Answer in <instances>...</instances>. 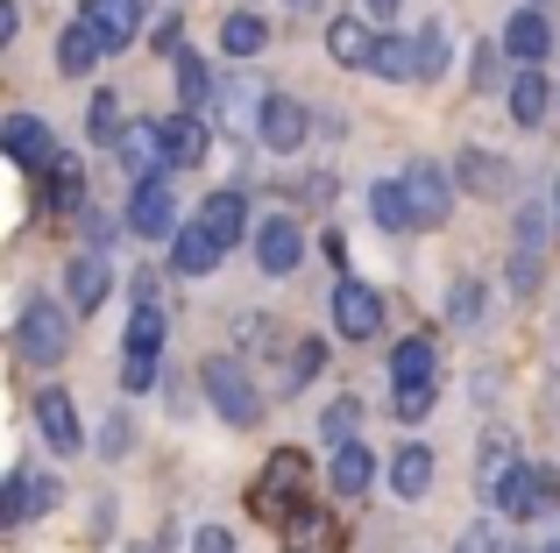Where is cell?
<instances>
[{
    "mask_svg": "<svg viewBox=\"0 0 560 553\" xmlns=\"http://www.w3.org/2000/svg\"><path fill=\"white\" fill-rule=\"evenodd\" d=\"M199 384H206V398H213V412L228 419V426H256V419H262V390L248 384L242 355H206Z\"/></svg>",
    "mask_w": 560,
    "mask_h": 553,
    "instance_id": "6da1fadb",
    "label": "cell"
},
{
    "mask_svg": "<svg viewBox=\"0 0 560 553\" xmlns=\"http://www.w3.org/2000/svg\"><path fill=\"white\" fill-rule=\"evenodd\" d=\"M14 348H22V362H36V369H50V362L71 355V319L57 313V298H22Z\"/></svg>",
    "mask_w": 560,
    "mask_h": 553,
    "instance_id": "7a4b0ae2",
    "label": "cell"
},
{
    "mask_svg": "<svg viewBox=\"0 0 560 553\" xmlns=\"http://www.w3.org/2000/svg\"><path fill=\"white\" fill-rule=\"evenodd\" d=\"M156 355H164V305H136V319H128V355H121V390L128 398L156 384Z\"/></svg>",
    "mask_w": 560,
    "mask_h": 553,
    "instance_id": "3957f363",
    "label": "cell"
},
{
    "mask_svg": "<svg viewBox=\"0 0 560 553\" xmlns=\"http://www.w3.org/2000/svg\"><path fill=\"white\" fill-rule=\"evenodd\" d=\"M128 227L150 242H178V192H171V170H156V178H136V199H128Z\"/></svg>",
    "mask_w": 560,
    "mask_h": 553,
    "instance_id": "277c9868",
    "label": "cell"
},
{
    "mask_svg": "<svg viewBox=\"0 0 560 553\" xmlns=\"http://www.w3.org/2000/svg\"><path fill=\"white\" fill-rule=\"evenodd\" d=\"M553 504H560V475H553V469H533V461H525V469L511 475L504 490H497V511H504L511 526H525V518L553 511Z\"/></svg>",
    "mask_w": 560,
    "mask_h": 553,
    "instance_id": "5b68a950",
    "label": "cell"
},
{
    "mask_svg": "<svg viewBox=\"0 0 560 553\" xmlns=\"http://www.w3.org/2000/svg\"><path fill=\"white\" fill-rule=\"evenodd\" d=\"M299 490H305V455H299V447H277V455L262 461V483L248 490V504H256L262 518H277L291 497H299ZM284 518H291V511H284Z\"/></svg>",
    "mask_w": 560,
    "mask_h": 553,
    "instance_id": "8992f818",
    "label": "cell"
},
{
    "mask_svg": "<svg viewBox=\"0 0 560 553\" xmlns=\"http://www.w3.org/2000/svg\"><path fill=\"white\" fill-rule=\"evenodd\" d=\"M334 327H341V341H370L383 327V298L362 276H341V284H334Z\"/></svg>",
    "mask_w": 560,
    "mask_h": 553,
    "instance_id": "52a82bcc",
    "label": "cell"
},
{
    "mask_svg": "<svg viewBox=\"0 0 560 553\" xmlns=\"http://www.w3.org/2000/svg\"><path fill=\"white\" fill-rule=\"evenodd\" d=\"M256 263L270 270V276H291L305 263V227L291 221V213H270V221L256 227Z\"/></svg>",
    "mask_w": 560,
    "mask_h": 553,
    "instance_id": "ba28073f",
    "label": "cell"
},
{
    "mask_svg": "<svg viewBox=\"0 0 560 553\" xmlns=\"http://www.w3.org/2000/svg\"><path fill=\"white\" fill-rule=\"evenodd\" d=\"M79 22L93 28L107 50H128L142 36V0H79Z\"/></svg>",
    "mask_w": 560,
    "mask_h": 553,
    "instance_id": "9c48e42d",
    "label": "cell"
},
{
    "mask_svg": "<svg viewBox=\"0 0 560 553\" xmlns=\"http://www.w3.org/2000/svg\"><path fill=\"white\" fill-rule=\"evenodd\" d=\"M305 128H313V114H305L291 93H270V99H262V114H256L262 150H277V156H284V150H299V142H305Z\"/></svg>",
    "mask_w": 560,
    "mask_h": 553,
    "instance_id": "30bf717a",
    "label": "cell"
},
{
    "mask_svg": "<svg viewBox=\"0 0 560 553\" xmlns=\"http://www.w3.org/2000/svg\"><path fill=\"white\" fill-rule=\"evenodd\" d=\"M0 150H8L22 170H50L57 164V142H50V128H43L36 114H8V121H0Z\"/></svg>",
    "mask_w": 560,
    "mask_h": 553,
    "instance_id": "8fae6325",
    "label": "cell"
},
{
    "mask_svg": "<svg viewBox=\"0 0 560 553\" xmlns=\"http://www.w3.org/2000/svg\"><path fill=\"white\" fill-rule=\"evenodd\" d=\"M405 192H411V213H419V227H440L454 213V178L440 164H411L405 170Z\"/></svg>",
    "mask_w": 560,
    "mask_h": 553,
    "instance_id": "7c38bea8",
    "label": "cell"
},
{
    "mask_svg": "<svg viewBox=\"0 0 560 553\" xmlns=\"http://www.w3.org/2000/svg\"><path fill=\"white\" fill-rule=\"evenodd\" d=\"M220 256H228V242H220L206 221H185L178 242H171V270H178V276H213Z\"/></svg>",
    "mask_w": 560,
    "mask_h": 553,
    "instance_id": "4fadbf2b",
    "label": "cell"
},
{
    "mask_svg": "<svg viewBox=\"0 0 560 553\" xmlns=\"http://www.w3.org/2000/svg\"><path fill=\"white\" fill-rule=\"evenodd\" d=\"M156 142H164V170H185V164H199L206 150H213V136H206V121L199 114H171V121H156Z\"/></svg>",
    "mask_w": 560,
    "mask_h": 553,
    "instance_id": "5bb4252c",
    "label": "cell"
},
{
    "mask_svg": "<svg viewBox=\"0 0 560 553\" xmlns=\"http://www.w3.org/2000/svg\"><path fill=\"white\" fill-rule=\"evenodd\" d=\"M539 256H547V213L518 207V263H511V291H533L539 284Z\"/></svg>",
    "mask_w": 560,
    "mask_h": 553,
    "instance_id": "9a60e30c",
    "label": "cell"
},
{
    "mask_svg": "<svg viewBox=\"0 0 560 553\" xmlns=\"http://www.w3.org/2000/svg\"><path fill=\"white\" fill-rule=\"evenodd\" d=\"M376 43L383 36H370V22H355V14H334V22H327V57H334V64H362V71H370Z\"/></svg>",
    "mask_w": 560,
    "mask_h": 553,
    "instance_id": "2e32d148",
    "label": "cell"
},
{
    "mask_svg": "<svg viewBox=\"0 0 560 553\" xmlns=\"http://www.w3.org/2000/svg\"><path fill=\"white\" fill-rule=\"evenodd\" d=\"M36 433L57 447V455H71V447H79V404H71L65 390H43L36 398Z\"/></svg>",
    "mask_w": 560,
    "mask_h": 553,
    "instance_id": "e0dca14e",
    "label": "cell"
},
{
    "mask_svg": "<svg viewBox=\"0 0 560 553\" xmlns=\"http://www.w3.org/2000/svg\"><path fill=\"white\" fill-rule=\"evenodd\" d=\"M43 199H50L57 213H85V164H79V156L57 150V164L43 170Z\"/></svg>",
    "mask_w": 560,
    "mask_h": 553,
    "instance_id": "ac0fdd59",
    "label": "cell"
},
{
    "mask_svg": "<svg viewBox=\"0 0 560 553\" xmlns=\"http://www.w3.org/2000/svg\"><path fill=\"white\" fill-rule=\"evenodd\" d=\"M370 213H376V227H383V235H411V227H419L405 178H383V185H370Z\"/></svg>",
    "mask_w": 560,
    "mask_h": 553,
    "instance_id": "d6986e66",
    "label": "cell"
},
{
    "mask_svg": "<svg viewBox=\"0 0 560 553\" xmlns=\"http://www.w3.org/2000/svg\"><path fill=\"white\" fill-rule=\"evenodd\" d=\"M504 50L518 57V64H539V57L553 50V28H547V14H533V8H525V14H511V22H504Z\"/></svg>",
    "mask_w": 560,
    "mask_h": 553,
    "instance_id": "ffe728a7",
    "label": "cell"
},
{
    "mask_svg": "<svg viewBox=\"0 0 560 553\" xmlns=\"http://www.w3.org/2000/svg\"><path fill=\"white\" fill-rule=\"evenodd\" d=\"M277 532H284V546H291V553H334V546H341V532H334V518H327V511H291Z\"/></svg>",
    "mask_w": 560,
    "mask_h": 553,
    "instance_id": "44dd1931",
    "label": "cell"
},
{
    "mask_svg": "<svg viewBox=\"0 0 560 553\" xmlns=\"http://www.w3.org/2000/svg\"><path fill=\"white\" fill-rule=\"evenodd\" d=\"M454 185H468V192H482V199H504L511 170L497 164L490 150H462V156H454Z\"/></svg>",
    "mask_w": 560,
    "mask_h": 553,
    "instance_id": "7402d4cb",
    "label": "cell"
},
{
    "mask_svg": "<svg viewBox=\"0 0 560 553\" xmlns=\"http://www.w3.org/2000/svg\"><path fill=\"white\" fill-rule=\"evenodd\" d=\"M433 369H440V355H433V341H425V333H411V341H397V348H390V390H405V384H433Z\"/></svg>",
    "mask_w": 560,
    "mask_h": 553,
    "instance_id": "603a6c76",
    "label": "cell"
},
{
    "mask_svg": "<svg viewBox=\"0 0 560 553\" xmlns=\"http://www.w3.org/2000/svg\"><path fill=\"white\" fill-rule=\"evenodd\" d=\"M547 107H553V85L539 79V71H518V79H511V121L539 128V121H547Z\"/></svg>",
    "mask_w": 560,
    "mask_h": 553,
    "instance_id": "cb8c5ba5",
    "label": "cell"
},
{
    "mask_svg": "<svg viewBox=\"0 0 560 553\" xmlns=\"http://www.w3.org/2000/svg\"><path fill=\"white\" fill-rule=\"evenodd\" d=\"M65 291H71V313H100V305H107V263H100V256H79L71 276H65Z\"/></svg>",
    "mask_w": 560,
    "mask_h": 553,
    "instance_id": "d4e9b609",
    "label": "cell"
},
{
    "mask_svg": "<svg viewBox=\"0 0 560 553\" xmlns=\"http://www.w3.org/2000/svg\"><path fill=\"white\" fill-rule=\"evenodd\" d=\"M199 221L213 227L220 242H242V227H248V199H242V192H228V185H220V192H206Z\"/></svg>",
    "mask_w": 560,
    "mask_h": 553,
    "instance_id": "484cf974",
    "label": "cell"
},
{
    "mask_svg": "<svg viewBox=\"0 0 560 553\" xmlns=\"http://www.w3.org/2000/svg\"><path fill=\"white\" fill-rule=\"evenodd\" d=\"M370 475H376L370 447H334V469H327L334 497H362V490H370Z\"/></svg>",
    "mask_w": 560,
    "mask_h": 553,
    "instance_id": "4316f807",
    "label": "cell"
},
{
    "mask_svg": "<svg viewBox=\"0 0 560 553\" xmlns=\"http://www.w3.org/2000/svg\"><path fill=\"white\" fill-rule=\"evenodd\" d=\"M100 57H107V43H100L85 22H65V28H57V64H65V71H93Z\"/></svg>",
    "mask_w": 560,
    "mask_h": 553,
    "instance_id": "83f0119b",
    "label": "cell"
},
{
    "mask_svg": "<svg viewBox=\"0 0 560 553\" xmlns=\"http://www.w3.org/2000/svg\"><path fill=\"white\" fill-rule=\"evenodd\" d=\"M390 490H397V497H425V490H433V455H425V447H397Z\"/></svg>",
    "mask_w": 560,
    "mask_h": 553,
    "instance_id": "f1b7e54d",
    "label": "cell"
},
{
    "mask_svg": "<svg viewBox=\"0 0 560 553\" xmlns=\"http://www.w3.org/2000/svg\"><path fill=\"white\" fill-rule=\"evenodd\" d=\"M85 136H93L100 150H121L128 114H121V99H114V93H93V107H85Z\"/></svg>",
    "mask_w": 560,
    "mask_h": 553,
    "instance_id": "f546056e",
    "label": "cell"
},
{
    "mask_svg": "<svg viewBox=\"0 0 560 553\" xmlns=\"http://www.w3.org/2000/svg\"><path fill=\"white\" fill-rule=\"evenodd\" d=\"M262 43H270L262 14H228V22H220V50H228V57H256Z\"/></svg>",
    "mask_w": 560,
    "mask_h": 553,
    "instance_id": "4dcf8cb0",
    "label": "cell"
},
{
    "mask_svg": "<svg viewBox=\"0 0 560 553\" xmlns=\"http://www.w3.org/2000/svg\"><path fill=\"white\" fill-rule=\"evenodd\" d=\"M178 93H185V114H199L206 107V99H213L220 93V85H213V64H206V57H178Z\"/></svg>",
    "mask_w": 560,
    "mask_h": 553,
    "instance_id": "1f68e13d",
    "label": "cell"
},
{
    "mask_svg": "<svg viewBox=\"0 0 560 553\" xmlns=\"http://www.w3.org/2000/svg\"><path fill=\"white\" fill-rule=\"evenodd\" d=\"M376 79H419V43H405V36H383L376 43Z\"/></svg>",
    "mask_w": 560,
    "mask_h": 553,
    "instance_id": "d6a6232c",
    "label": "cell"
},
{
    "mask_svg": "<svg viewBox=\"0 0 560 553\" xmlns=\"http://www.w3.org/2000/svg\"><path fill=\"white\" fill-rule=\"evenodd\" d=\"M36 511V469H8V497H0V526H28Z\"/></svg>",
    "mask_w": 560,
    "mask_h": 553,
    "instance_id": "836d02e7",
    "label": "cell"
},
{
    "mask_svg": "<svg viewBox=\"0 0 560 553\" xmlns=\"http://www.w3.org/2000/svg\"><path fill=\"white\" fill-rule=\"evenodd\" d=\"M355 426H362V404H355V398H334L327 412H319V433H327V447H355Z\"/></svg>",
    "mask_w": 560,
    "mask_h": 553,
    "instance_id": "e575fe53",
    "label": "cell"
},
{
    "mask_svg": "<svg viewBox=\"0 0 560 553\" xmlns=\"http://www.w3.org/2000/svg\"><path fill=\"white\" fill-rule=\"evenodd\" d=\"M447 71V28H419V79H440Z\"/></svg>",
    "mask_w": 560,
    "mask_h": 553,
    "instance_id": "d590c367",
    "label": "cell"
},
{
    "mask_svg": "<svg viewBox=\"0 0 560 553\" xmlns=\"http://www.w3.org/2000/svg\"><path fill=\"white\" fill-rule=\"evenodd\" d=\"M150 43H156V57H185V14H178V8H171V14H156Z\"/></svg>",
    "mask_w": 560,
    "mask_h": 553,
    "instance_id": "8d00e7d4",
    "label": "cell"
},
{
    "mask_svg": "<svg viewBox=\"0 0 560 553\" xmlns=\"http://www.w3.org/2000/svg\"><path fill=\"white\" fill-rule=\"evenodd\" d=\"M319 362H327V341H299V348H291V369H284V390H299Z\"/></svg>",
    "mask_w": 560,
    "mask_h": 553,
    "instance_id": "74e56055",
    "label": "cell"
},
{
    "mask_svg": "<svg viewBox=\"0 0 560 553\" xmlns=\"http://www.w3.org/2000/svg\"><path fill=\"white\" fill-rule=\"evenodd\" d=\"M397 419H405V426L433 419V384H405V390H397Z\"/></svg>",
    "mask_w": 560,
    "mask_h": 553,
    "instance_id": "f35d334b",
    "label": "cell"
},
{
    "mask_svg": "<svg viewBox=\"0 0 560 553\" xmlns=\"http://www.w3.org/2000/svg\"><path fill=\"white\" fill-rule=\"evenodd\" d=\"M447 319L476 327V319H482V284H454V291H447Z\"/></svg>",
    "mask_w": 560,
    "mask_h": 553,
    "instance_id": "ab89813d",
    "label": "cell"
},
{
    "mask_svg": "<svg viewBox=\"0 0 560 553\" xmlns=\"http://www.w3.org/2000/svg\"><path fill=\"white\" fill-rule=\"evenodd\" d=\"M476 85H482V93L504 85V57H497V43H482V50H476Z\"/></svg>",
    "mask_w": 560,
    "mask_h": 553,
    "instance_id": "60d3db41",
    "label": "cell"
},
{
    "mask_svg": "<svg viewBox=\"0 0 560 553\" xmlns=\"http://www.w3.org/2000/svg\"><path fill=\"white\" fill-rule=\"evenodd\" d=\"M199 553H234V532L228 526H199Z\"/></svg>",
    "mask_w": 560,
    "mask_h": 553,
    "instance_id": "b9f144b4",
    "label": "cell"
},
{
    "mask_svg": "<svg viewBox=\"0 0 560 553\" xmlns=\"http://www.w3.org/2000/svg\"><path fill=\"white\" fill-rule=\"evenodd\" d=\"M319 249H327V263H334V270L348 263V235H341V227H327V235H319Z\"/></svg>",
    "mask_w": 560,
    "mask_h": 553,
    "instance_id": "7bdbcfd3",
    "label": "cell"
},
{
    "mask_svg": "<svg viewBox=\"0 0 560 553\" xmlns=\"http://www.w3.org/2000/svg\"><path fill=\"white\" fill-rule=\"evenodd\" d=\"M100 447H107V455H121V447H128V419H107V433H100Z\"/></svg>",
    "mask_w": 560,
    "mask_h": 553,
    "instance_id": "ee69618b",
    "label": "cell"
},
{
    "mask_svg": "<svg viewBox=\"0 0 560 553\" xmlns=\"http://www.w3.org/2000/svg\"><path fill=\"white\" fill-rule=\"evenodd\" d=\"M397 8H405V0H370V14H376V22H397Z\"/></svg>",
    "mask_w": 560,
    "mask_h": 553,
    "instance_id": "f6af8a7d",
    "label": "cell"
},
{
    "mask_svg": "<svg viewBox=\"0 0 560 553\" xmlns=\"http://www.w3.org/2000/svg\"><path fill=\"white\" fill-rule=\"evenodd\" d=\"M284 8H319V0H284Z\"/></svg>",
    "mask_w": 560,
    "mask_h": 553,
    "instance_id": "bcb514c9",
    "label": "cell"
},
{
    "mask_svg": "<svg viewBox=\"0 0 560 553\" xmlns=\"http://www.w3.org/2000/svg\"><path fill=\"white\" fill-rule=\"evenodd\" d=\"M553 221H560V185H553Z\"/></svg>",
    "mask_w": 560,
    "mask_h": 553,
    "instance_id": "7dc6e473",
    "label": "cell"
},
{
    "mask_svg": "<svg viewBox=\"0 0 560 553\" xmlns=\"http://www.w3.org/2000/svg\"><path fill=\"white\" fill-rule=\"evenodd\" d=\"M539 553H560V540H547V546H539Z\"/></svg>",
    "mask_w": 560,
    "mask_h": 553,
    "instance_id": "c3c4849f",
    "label": "cell"
},
{
    "mask_svg": "<svg viewBox=\"0 0 560 553\" xmlns=\"http://www.w3.org/2000/svg\"><path fill=\"white\" fill-rule=\"evenodd\" d=\"M504 553H518V546H504Z\"/></svg>",
    "mask_w": 560,
    "mask_h": 553,
    "instance_id": "681fc988",
    "label": "cell"
}]
</instances>
